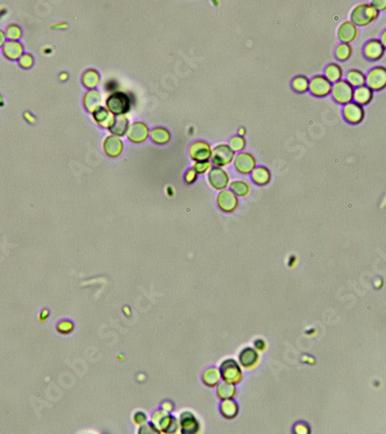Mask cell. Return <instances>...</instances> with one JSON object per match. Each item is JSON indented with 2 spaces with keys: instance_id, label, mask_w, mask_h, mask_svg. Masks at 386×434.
I'll list each match as a JSON object with an SVG mask.
<instances>
[{
  "instance_id": "1",
  "label": "cell",
  "mask_w": 386,
  "mask_h": 434,
  "mask_svg": "<svg viewBox=\"0 0 386 434\" xmlns=\"http://www.w3.org/2000/svg\"><path fill=\"white\" fill-rule=\"evenodd\" d=\"M378 15H379V11H377L371 4H360L354 7L350 18L354 25L364 27L375 21Z\"/></svg>"
},
{
  "instance_id": "2",
  "label": "cell",
  "mask_w": 386,
  "mask_h": 434,
  "mask_svg": "<svg viewBox=\"0 0 386 434\" xmlns=\"http://www.w3.org/2000/svg\"><path fill=\"white\" fill-rule=\"evenodd\" d=\"M106 105L113 115H124L131 108V98L127 93L115 92L108 96Z\"/></svg>"
},
{
  "instance_id": "3",
  "label": "cell",
  "mask_w": 386,
  "mask_h": 434,
  "mask_svg": "<svg viewBox=\"0 0 386 434\" xmlns=\"http://www.w3.org/2000/svg\"><path fill=\"white\" fill-rule=\"evenodd\" d=\"M211 161L212 164L217 167H224V166L230 165L233 161L234 151L230 146L225 144L217 145L211 152Z\"/></svg>"
},
{
  "instance_id": "4",
  "label": "cell",
  "mask_w": 386,
  "mask_h": 434,
  "mask_svg": "<svg viewBox=\"0 0 386 434\" xmlns=\"http://www.w3.org/2000/svg\"><path fill=\"white\" fill-rule=\"evenodd\" d=\"M333 97L335 98L337 103L346 104L353 100L354 88L347 80H339L335 85L332 86Z\"/></svg>"
},
{
  "instance_id": "5",
  "label": "cell",
  "mask_w": 386,
  "mask_h": 434,
  "mask_svg": "<svg viewBox=\"0 0 386 434\" xmlns=\"http://www.w3.org/2000/svg\"><path fill=\"white\" fill-rule=\"evenodd\" d=\"M365 82L369 88L372 90H381L386 86V70L385 68L378 66L370 71L368 77L365 78Z\"/></svg>"
},
{
  "instance_id": "6",
  "label": "cell",
  "mask_w": 386,
  "mask_h": 434,
  "mask_svg": "<svg viewBox=\"0 0 386 434\" xmlns=\"http://www.w3.org/2000/svg\"><path fill=\"white\" fill-rule=\"evenodd\" d=\"M310 92L318 97L327 96L332 92V82L324 76L314 77L309 84Z\"/></svg>"
},
{
  "instance_id": "7",
  "label": "cell",
  "mask_w": 386,
  "mask_h": 434,
  "mask_svg": "<svg viewBox=\"0 0 386 434\" xmlns=\"http://www.w3.org/2000/svg\"><path fill=\"white\" fill-rule=\"evenodd\" d=\"M127 137L130 141L135 144L144 143L149 137V128L147 124L141 123V122H136L132 123L128 128Z\"/></svg>"
},
{
  "instance_id": "8",
  "label": "cell",
  "mask_w": 386,
  "mask_h": 434,
  "mask_svg": "<svg viewBox=\"0 0 386 434\" xmlns=\"http://www.w3.org/2000/svg\"><path fill=\"white\" fill-rule=\"evenodd\" d=\"M211 152L212 149L210 147V145L206 141H195L194 144L190 146V148H189V155L194 161H207L210 159L211 156Z\"/></svg>"
},
{
  "instance_id": "9",
  "label": "cell",
  "mask_w": 386,
  "mask_h": 434,
  "mask_svg": "<svg viewBox=\"0 0 386 434\" xmlns=\"http://www.w3.org/2000/svg\"><path fill=\"white\" fill-rule=\"evenodd\" d=\"M344 115L346 121L350 124H360L364 120L363 105L357 104L355 102H348L345 105Z\"/></svg>"
},
{
  "instance_id": "10",
  "label": "cell",
  "mask_w": 386,
  "mask_h": 434,
  "mask_svg": "<svg viewBox=\"0 0 386 434\" xmlns=\"http://www.w3.org/2000/svg\"><path fill=\"white\" fill-rule=\"evenodd\" d=\"M257 166L255 157L251 153L243 152L235 156L234 159V167L239 173L242 174H250Z\"/></svg>"
},
{
  "instance_id": "11",
  "label": "cell",
  "mask_w": 386,
  "mask_h": 434,
  "mask_svg": "<svg viewBox=\"0 0 386 434\" xmlns=\"http://www.w3.org/2000/svg\"><path fill=\"white\" fill-rule=\"evenodd\" d=\"M208 180H209V183L211 184V187L217 189V190H223V189H225L228 184L227 173L219 167H215L210 169V172H209V175H208Z\"/></svg>"
},
{
  "instance_id": "12",
  "label": "cell",
  "mask_w": 386,
  "mask_h": 434,
  "mask_svg": "<svg viewBox=\"0 0 386 434\" xmlns=\"http://www.w3.org/2000/svg\"><path fill=\"white\" fill-rule=\"evenodd\" d=\"M222 375L230 384H238L242 380V370L233 360H226L222 365Z\"/></svg>"
},
{
  "instance_id": "13",
  "label": "cell",
  "mask_w": 386,
  "mask_h": 434,
  "mask_svg": "<svg viewBox=\"0 0 386 434\" xmlns=\"http://www.w3.org/2000/svg\"><path fill=\"white\" fill-rule=\"evenodd\" d=\"M217 203L220 210H223L224 212H232L238 206L237 196L228 190H224L219 193L217 197Z\"/></svg>"
},
{
  "instance_id": "14",
  "label": "cell",
  "mask_w": 386,
  "mask_h": 434,
  "mask_svg": "<svg viewBox=\"0 0 386 434\" xmlns=\"http://www.w3.org/2000/svg\"><path fill=\"white\" fill-rule=\"evenodd\" d=\"M364 56L370 61H378L384 56L385 45L378 39H371L364 46Z\"/></svg>"
},
{
  "instance_id": "15",
  "label": "cell",
  "mask_w": 386,
  "mask_h": 434,
  "mask_svg": "<svg viewBox=\"0 0 386 434\" xmlns=\"http://www.w3.org/2000/svg\"><path fill=\"white\" fill-rule=\"evenodd\" d=\"M358 35L357 26L352 21H345L337 29V36L344 43H350L355 41Z\"/></svg>"
},
{
  "instance_id": "16",
  "label": "cell",
  "mask_w": 386,
  "mask_h": 434,
  "mask_svg": "<svg viewBox=\"0 0 386 434\" xmlns=\"http://www.w3.org/2000/svg\"><path fill=\"white\" fill-rule=\"evenodd\" d=\"M104 148H105L106 154L115 157V156H119L122 153V151H123V143H122V140L119 137L109 136L106 138L104 143Z\"/></svg>"
},
{
  "instance_id": "17",
  "label": "cell",
  "mask_w": 386,
  "mask_h": 434,
  "mask_svg": "<svg viewBox=\"0 0 386 434\" xmlns=\"http://www.w3.org/2000/svg\"><path fill=\"white\" fill-rule=\"evenodd\" d=\"M93 117L96 123L105 129H109L113 125L114 118H115L107 108H104L101 105L93 113Z\"/></svg>"
},
{
  "instance_id": "18",
  "label": "cell",
  "mask_w": 386,
  "mask_h": 434,
  "mask_svg": "<svg viewBox=\"0 0 386 434\" xmlns=\"http://www.w3.org/2000/svg\"><path fill=\"white\" fill-rule=\"evenodd\" d=\"M353 97H354V101H355V103L357 104L360 105L369 104L370 102L372 101V97H373L372 89L369 88L368 86L362 85L360 87H357V89L354 90Z\"/></svg>"
},
{
  "instance_id": "19",
  "label": "cell",
  "mask_w": 386,
  "mask_h": 434,
  "mask_svg": "<svg viewBox=\"0 0 386 434\" xmlns=\"http://www.w3.org/2000/svg\"><path fill=\"white\" fill-rule=\"evenodd\" d=\"M3 52H4V56L6 58L14 61V59L20 58V56L23 52V48L20 43L17 41H9L4 43Z\"/></svg>"
},
{
  "instance_id": "20",
  "label": "cell",
  "mask_w": 386,
  "mask_h": 434,
  "mask_svg": "<svg viewBox=\"0 0 386 434\" xmlns=\"http://www.w3.org/2000/svg\"><path fill=\"white\" fill-rule=\"evenodd\" d=\"M101 95L96 89H90L85 94L84 104L89 113H94L101 105Z\"/></svg>"
},
{
  "instance_id": "21",
  "label": "cell",
  "mask_w": 386,
  "mask_h": 434,
  "mask_svg": "<svg viewBox=\"0 0 386 434\" xmlns=\"http://www.w3.org/2000/svg\"><path fill=\"white\" fill-rule=\"evenodd\" d=\"M128 128H129L128 118L124 115H117V117L114 118V123L109 128V131L112 132L114 136H124L128 131Z\"/></svg>"
},
{
  "instance_id": "22",
  "label": "cell",
  "mask_w": 386,
  "mask_h": 434,
  "mask_svg": "<svg viewBox=\"0 0 386 434\" xmlns=\"http://www.w3.org/2000/svg\"><path fill=\"white\" fill-rule=\"evenodd\" d=\"M181 427L183 433H195L199 429V423L190 412H184L181 415Z\"/></svg>"
},
{
  "instance_id": "23",
  "label": "cell",
  "mask_w": 386,
  "mask_h": 434,
  "mask_svg": "<svg viewBox=\"0 0 386 434\" xmlns=\"http://www.w3.org/2000/svg\"><path fill=\"white\" fill-rule=\"evenodd\" d=\"M258 359H259L258 352L253 349L244 350L242 354H240V362H242V365L244 367H247V368L253 367L255 364H257Z\"/></svg>"
},
{
  "instance_id": "24",
  "label": "cell",
  "mask_w": 386,
  "mask_h": 434,
  "mask_svg": "<svg viewBox=\"0 0 386 434\" xmlns=\"http://www.w3.org/2000/svg\"><path fill=\"white\" fill-rule=\"evenodd\" d=\"M252 179L259 185H265L270 181V172L266 167H258L252 171Z\"/></svg>"
},
{
  "instance_id": "25",
  "label": "cell",
  "mask_w": 386,
  "mask_h": 434,
  "mask_svg": "<svg viewBox=\"0 0 386 434\" xmlns=\"http://www.w3.org/2000/svg\"><path fill=\"white\" fill-rule=\"evenodd\" d=\"M150 136H151V139L158 145L167 144L171 139V133L165 128H155L150 133Z\"/></svg>"
},
{
  "instance_id": "26",
  "label": "cell",
  "mask_w": 386,
  "mask_h": 434,
  "mask_svg": "<svg viewBox=\"0 0 386 434\" xmlns=\"http://www.w3.org/2000/svg\"><path fill=\"white\" fill-rule=\"evenodd\" d=\"M326 78L328 79L330 82H336L341 80L342 76H344V71L339 64H329L326 68Z\"/></svg>"
},
{
  "instance_id": "27",
  "label": "cell",
  "mask_w": 386,
  "mask_h": 434,
  "mask_svg": "<svg viewBox=\"0 0 386 434\" xmlns=\"http://www.w3.org/2000/svg\"><path fill=\"white\" fill-rule=\"evenodd\" d=\"M100 81L99 73L94 70H88L87 72L84 73L82 76V84H84L87 88H95Z\"/></svg>"
},
{
  "instance_id": "28",
  "label": "cell",
  "mask_w": 386,
  "mask_h": 434,
  "mask_svg": "<svg viewBox=\"0 0 386 434\" xmlns=\"http://www.w3.org/2000/svg\"><path fill=\"white\" fill-rule=\"evenodd\" d=\"M347 81H348L352 86L360 87L365 84V76L362 71L352 70L349 71L348 74H347Z\"/></svg>"
},
{
  "instance_id": "29",
  "label": "cell",
  "mask_w": 386,
  "mask_h": 434,
  "mask_svg": "<svg viewBox=\"0 0 386 434\" xmlns=\"http://www.w3.org/2000/svg\"><path fill=\"white\" fill-rule=\"evenodd\" d=\"M171 420H172V417L167 416L166 413L164 412H157L152 418V423L156 425V427H158V431L159 429H164L165 431V429L168 427Z\"/></svg>"
},
{
  "instance_id": "30",
  "label": "cell",
  "mask_w": 386,
  "mask_h": 434,
  "mask_svg": "<svg viewBox=\"0 0 386 434\" xmlns=\"http://www.w3.org/2000/svg\"><path fill=\"white\" fill-rule=\"evenodd\" d=\"M217 394L222 400H228V398H232L235 395V388L233 384H230V382L222 384L218 387Z\"/></svg>"
},
{
  "instance_id": "31",
  "label": "cell",
  "mask_w": 386,
  "mask_h": 434,
  "mask_svg": "<svg viewBox=\"0 0 386 434\" xmlns=\"http://www.w3.org/2000/svg\"><path fill=\"white\" fill-rule=\"evenodd\" d=\"M352 52H353V49L348 43H341V44H339L336 46V50H335L336 58L339 61H344V62L348 61L350 56H352Z\"/></svg>"
},
{
  "instance_id": "32",
  "label": "cell",
  "mask_w": 386,
  "mask_h": 434,
  "mask_svg": "<svg viewBox=\"0 0 386 434\" xmlns=\"http://www.w3.org/2000/svg\"><path fill=\"white\" fill-rule=\"evenodd\" d=\"M231 190L234 195L245 197L250 193V187H248V184L244 182V181H234V182L231 183Z\"/></svg>"
},
{
  "instance_id": "33",
  "label": "cell",
  "mask_w": 386,
  "mask_h": 434,
  "mask_svg": "<svg viewBox=\"0 0 386 434\" xmlns=\"http://www.w3.org/2000/svg\"><path fill=\"white\" fill-rule=\"evenodd\" d=\"M220 408H222V413L226 418H234L238 413V406L233 401H225Z\"/></svg>"
},
{
  "instance_id": "34",
  "label": "cell",
  "mask_w": 386,
  "mask_h": 434,
  "mask_svg": "<svg viewBox=\"0 0 386 434\" xmlns=\"http://www.w3.org/2000/svg\"><path fill=\"white\" fill-rule=\"evenodd\" d=\"M309 79L304 76H298L293 80V88L298 93H304L309 89Z\"/></svg>"
},
{
  "instance_id": "35",
  "label": "cell",
  "mask_w": 386,
  "mask_h": 434,
  "mask_svg": "<svg viewBox=\"0 0 386 434\" xmlns=\"http://www.w3.org/2000/svg\"><path fill=\"white\" fill-rule=\"evenodd\" d=\"M203 378H204V382H206V385L212 387V386L218 384V381L220 378V374L216 368H210V369L207 370L206 374H204Z\"/></svg>"
},
{
  "instance_id": "36",
  "label": "cell",
  "mask_w": 386,
  "mask_h": 434,
  "mask_svg": "<svg viewBox=\"0 0 386 434\" xmlns=\"http://www.w3.org/2000/svg\"><path fill=\"white\" fill-rule=\"evenodd\" d=\"M228 146H230V147L233 149L234 152H238V151H242V149L245 148L246 141H245V139H244V137H242V136H234L230 139Z\"/></svg>"
},
{
  "instance_id": "37",
  "label": "cell",
  "mask_w": 386,
  "mask_h": 434,
  "mask_svg": "<svg viewBox=\"0 0 386 434\" xmlns=\"http://www.w3.org/2000/svg\"><path fill=\"white\" fill-rule=\"evenodd\" d=\"M5 35L10 39H18V38H20V36H21V29L19 28L18 26L11 25V26L7 27Z\"/></svg>"
},
{
  "instance_id": "38",
  "label": "cell",
  "mask_w": 386,
  "mask_h": 434,
  "mask_svg": "<svg viewBox=\"0 0 386 434\" xmlns=\"http://www.w3.org/2000/svg\"><path fill=\"white\" fill-rule=\"evenodd\" d=\"M33 63H34L33 57H31L29 53L21 55L20 58H19V64H20V66L23 69L31 68V66H33Z\"/></svg>"
},
{
  "instance_id": "39",
  "label": "cell",
  "mask_w": 386,
  "mask_h": 434,
  "mask_svg": "<svg viewBox=\"0 0 386 434\" xmlns=\"http://www.w3.org/2000/svg\"><path fill=\"white\" fill-rule=\"evenodd\" d=\"M210 167H211V164L209 162L208 160L207 161H198V162L194 165V168L192 169H194V171L198 174H203V173H206L207 171H209Z\"/></svg>"
},
{
  "instance_id": "40",
  "label": "cell",
  "mask_w": 386,
  "mask_h": 434,
  "mask_svg": "<svg viewBox=\"0 0 386 434\" xmlns=\"http://www.w3.org/2000/svg\"><path fill=\"white\" fill-rule=\"evenodd\" d=\"M196 179H198V173H196L194 169H190V171H188L186 176H184V180H186L187 183H194Z\"/></svg>"
},
{
  "instance_id": "41",
  "label": "cell",
  "mask_w": 386,
  "mask_h": 434,
  "mask_svg": "<svg viewBox=\"0 0 386 434\" xmlns=\"http://www.w3.org/2000/svg\"><path fill=\"white\" fill-rule=\"evenodd\" d=\"M371 5L375 7L377 11H385L386 0H372Z\"/></svg>"
},
{
  "instance_id": "42",
  "label": "cell",
  "mask_w": 386,
  "mask_h": 434,
  "mask_svg": "<svg viewBox=\"0 0 386 434\" xmlns=\"http://www.w3.org/2000/svg\"><path fill=\"white\" fill-rule=\"evenodd\" d=\"M176 429H178V421L174 418H172L171 423H169L168 427L165 429V432H176Z\"/></svg>"
},
{
  "instance_id": "43",
  "label": "cell",
  "mask_w": 386,
  "mask_h": 434,
  "mask_svg": "<svg viewBox=\"0 0 386 434\" xmlns=\"http://www.w3.org/2000/svg\"><path fill=\"white\" fill-rule=\"evenodd\" d=\"M5 38H6L5 33H4V31L0 29V46L4 45V43H5Z\"/></svg>"
},
{
  "instance_id": "44",
  "label": "cell",
  "mask_w": 386,
  "mask_h": 434,
  "mask_svg": "<svg viewBox=\"0 0 386 434\" xmlns=\"http://www.w3.org/2000/svg\"><path fill=\"white\" fill-rule=\"evenodd\" d=\"M245 132H246V130H245V129H244V128H243V129H240V130H239V136H244V135H245Z\"/></svg>"
}]
</instances>
